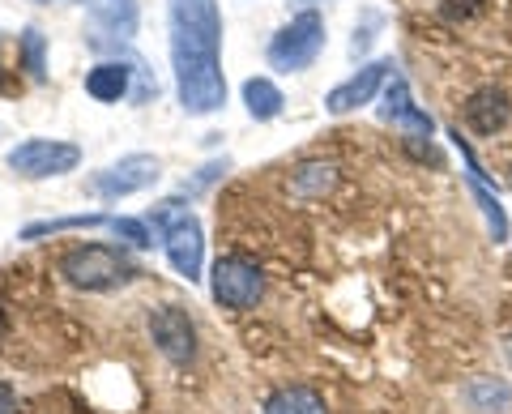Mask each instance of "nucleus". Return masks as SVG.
Here are the masks:
<instances>
[{"instance_id": "obj_1", "label": "nucleus", "mask_w": 512, "mask_h": 414, "mask_svg": "<svg viewBox=\"0 0 512 414\" xmlns=\"http://www.w3.org/2000/svg\"><path fill=\"white\" fill-rule=\"evenodd\" d=\"M171 22V69L180 107L188 116H210L227 103L222 77V18L218 0H167Z\"/></svg>"}, {"instance_id": "obj_2", "label": "nucleus", "mask_w": 512, "mask_h": 414, "mask_svg": "<svg viewBox=\"0 0 512 414\" xmlns=\"http://www.w3.org/2000/svg\"><path fill=\"white\" fill-rule=\"evenodd\" d=\"M154 222L163 227V248H167V261L175 274H184L188 282L201 278V252H205V240H201V222L197 214L188 210L184 201H163L154 210Z\"/></svg>"}, {"instance_id": "obj_3", "label": "nucleus", "mask_w": 512, "mask_h": 414, "mask_svg": "<svg viewBox=\"0 0 512 414\" xmlns=\"http://www.w3.org/2000/svg\"><path fill=\"white\" fill-rule=\"evenodd\" d=\"M325 47V18L316 9H303L274 39H269V69L278 73H303Z\"/></svg>"}, {"instance_id": "obj_4", "label": "nucleus", "mask_w": 512, "mask_h": 414, "mask_svg": "<svg viewBox=\"0 0 512 414\" xmlns=\"http://www.w3.org/2000/svg\"><path fill=\"white\" fill-rule=\"evenodd\" d=\"M60 274L69 278L73 286H82V291H111V286L133 282L137 269L128 265V257L116 252V248L86 244V248H73L69 257L60 261Z\"/></svg>"}, {"instance_id": "obj_5", "label": "nucleus", "mask_w": 512, "mask_h": 414, "mask_svg": "<svg viewBox=\"0 0 512 414\" xmlns=\"http://www.w3.org/2000/svg\"><path fill=\"white\" fill-rule=\"evenodd\" d=\"M82 163V150L73 141H47V137H30L22 146L9 150V167L26 175V180H47V175H64Z\"/></svg>"}, {"instance_id": "obj_6", "label": "nucleus", "mask_w": 512, "mask_h": 414, "mask_svg": "<svg viewBox=\"0 0 512 414\" xmlns=\"http://www.w3.org/2000/svg\"><path fill=\"white\" fill-rule=\"evenodd\" d=\"M210 291H214V299H218L222 308L244 312V308H252L256 299H261L265 278H261V269H256L252 261H244V257H218L214 261Z\"/></svg>"}, {"instance_id": "obj_7", "label": "nucleus", "mask_w": 512, "mask_h": 414, "mask_svg": "<svg viewBox=\"0 0 512 414\" xmlns=\"http://www.w3.org/2000/svg\"><path fill=\"white\" fill-rule=\"evenodd\" d=\"M158 175H163V167H158L154 154H128L107 171H94L90 188L99 197H128V193H146L150 184H158Z\"/></svg>"}, {"instance_id": "obj_8", "label": "nucleus", "mask_w": 512, "mask_h": 414, "mask_svg": "<svg viewBox=\"0 0 512 414\" xmlns=\"http://www.w3.org/2000/svg\"><path fill=\"white\" fill-rule=\"evenodd\" d=\"M150 338L158 342V350H163L171 363H188L192 355H197V329H192L188 312L175 308V304L158 308L150 316Z\"/></svg>"}, {"instance_id": "obj_9", "label": "nucleus", "mask_w": 512, "mask_h": 414, "mask_svg": "<svg viewBox=\"0 0 512 414\" xmlns=\"http://www.w3.org/2000/svg\"><path fill=\"white\" fill-rule=\"evenodd\" d=\"M133 73L141 77V86H146V99H150V94H158L150 69H128L124 60H103V65H94L86 73V94H90V99H99V103H120V99H128Z\"/></svg>"}, {"instance_id": "obj_10", "label": "nucleus", "mask_w": 512, "mask_h": 414, "mask_svg": "<svg viewBox=\"0 0 512 414\" xmlns=\"http://www.w3.org/2000/svg\"><path fill=\"white\" fill-rule=\"evenodd\" d=\"M389 60H376V65H363L355 77H346L342 86H333L329 90V99H325V107L333 111V116H346V111H355V107H363V103H372L376 99V90L384 86V77H389Z\"/></svg>"}, {"instance_id": "obj_11", "label": "nucleus", "mask_w": 512, "mask_h": 414, "mask_svg": "<svg viewBox=\"0 0 512 414\" xmlns=\"http://www.w3.org/2000/svg\"><path fill=\"white\" fill-rule=\"evenodd\" d=\"M453 146H457V154H461V163H466V180H470L474 197H478V210H483V218H487L491 240H495V244L508 240V218H504V205L495 201V193L487 188V180H483V167H478V158H474V150H470V141L461 137V133H453Z\"/></svg>"}, {"instance_id": "obj_12", "label": "nucleus", "mask_w": 512, "mask_h": 414, "mask_svg": "<svg viewBox=\"0 0 512 414\" xmlns=\"http://www.w3.org/2000/svg\"><path fill=\"white\" fill-rule=\"evenodd\" d=\"M380 116H384V120H393L406 137H431V116L410 103V86H406V77H393V82H389V90H384V107H380Z\"/></svg>"}, {"instance_id": "obj_13", "label": "nucleus", "mask_w": 512, "mask_h": 414, "mask_svg": "<svg viewBox=\"0 0 512 414\" xmlns=\"http://www.w3.org/2000/svg\"><path fill=\"white\" fill-rule=\"evenodd\" d=\"M508 116H512V103H508V94L495 90V86L474 90L470 99H466V120H470V129L483 133V137L500 133L504 124H508Z\"/></svg>"}, {"instance_id": "obj_14", "label": "nucleus", "mask_w": 512, "mask_h": 414, "mask_svg": "<svg viewBox=\"0 0 512 414\" xmlns=\"http://www.w3.org/2000/svg\"><path fill=\"white\" fill-rule=\"evenodd\" d=\"M82 9L94 18V26H103L107 35H120V39H133L141 26L137 0H82Z\"/></svg>"}, {"instance_id": "obj_15", "label": "nucleus", "mask_w": 512, "mask_h": 414, "mask_svg": "<svg viewBox=\"0 0 512 414\" xmlns=\"http://www.w3.org/2000/svg\"><path fill=\"white\" fill-rule=\"evenodd\" d=\"M461 402H466L474 414H504L512 406V385L495 376H474L466 389H461Z\"/></svg>"}, {"instance_id": "obj_16", "label": "nucleus", "mask_w": 512, "mask_h": 414, "mask_svg": "<svg viewBox=\"0 0 512 414\" xmlns=\"http://www.w3.org/2000/svg\"><path fill=\"white\" fill-rule=\"evenodd\" d=\"M282 90L269 82V77H248L244 82V107H248V116L252 120H274L282 116Z\"/></svg>"}, {"instance_id": "obj_17", "label": "nucleus", "mask_w": 512, "mask_h": 414, "mask_svg": "<svg viewBox=\"0 0 512 414\" xmlns=\"http://www.w3.org/2000/svg\"><path fill=\"white\" fill-rule=\"evenodd\" d=\"M338 184V167L333 163H299L291 175V193L295 197H325Z\"/></svg>"}, {"instance_id": "obj_18", "label": "nucleus", "mask_w": 512, "mask_h": 414, "mask_svg": "<svg viewBox=\"0 0 512 414\" xmlns=\"http://www.w3.org/2000/svg\"><path fill=\"white\" fill-rule=\"evenodd\" d=\"M265 414H329V410H325V397H320L316 389L291 385V389H278L274 397H269Z\"/></svg>"}, {"instance_id": "obj_19", "label": "nucleus", "mask_w": 512, "mask_h": 414, "mask_svg": "<svg viewBox=\"0 0 512 414\" xmlns=\"http://www.w3.org/2000/svg\"><path fill=\"white\" fill-rule=\"evenodd\" d=\"M103 214H73V218H56V222H30L22 231V240H43V235H60V231H77V227H103Z\"/></svg>"}, {"instance_id": "obj_20", "label": "nucleus", "mask_w": 512, "mask_h": 414, "mask_svg": "<svg viewBox=\"0 0 512 414\" xmlns=\"http://www.w3.org/2000/svg\"><path fill=\"white\" fill-rule=\"evenodd\" d=\"M18 52H22L26 73L35 77V82H43V77H47V60H43V35H39L35 26H26L22 35H18Z\"/></svg>"}, {"instance_id": "obj_21", "label": "nucleus", "mask_w": 512, "mask_h": 414, "mask_svg": "<svg viewBox=\"0 0 512 414\" xmlns=\"http://www.w3.org/2000/svg\"><path fill=\"white\" fill-rule=\"evenodd\" d=\"M107 227L116 231L120 240L133 244V248H150V244H154V235H150V227H146V222H141V218H111Z\"/></svg>"}, {"instance_id": "obj_22", "label": "nucleus", "mask_w": 512, "mask_h": 414, "mask_svg": "<svg viewBox=\"0 0 512 414\" xmlns=\"http://www.w3.org/2000/svg\"><path fill=\"white\" fill-rule=\"evenodd\" d=\"M444 18L448 22H466V18H474L478 9H483V0H444Z\"/></svg>"}, {"instance_id": "obj_23", "label": "nucleus", "mask_w": 512, "mask_h": 414, "mask_svg": "<svg viewBox=\"0 0 512 414\" xmlns=\"http://www.w3.org/2000/svg\"><path fill=\"white\" fill-rule=\"evenodd\" d=\"M13 410H18V397H13L9 385H0V414H13Z\"/></svg>"}, {"instance_id": "obj_24", "label": "nucleus", "mask_w": 512, "mask_h": 414, "mask_svg": "<svg viewBox=\"0 0 512 414\" xmlns=\"http://www.w3.org/2000/svg\"><path fill=\"white\" fill-rule=\"evenodd\" d=\"M291 5H303V9H308V5H316V0H291Z\"/></svg>"}, {"instance_id": "obj_25", "label": "nucleus", "mask_w": 512, "mask_h": 414, "mask_svg": "<svg viewBox=\"0 0 512 414\" xmlns=\"http://www.w3.org/2000/svg\"><path fill=\"white\" fill-rule=\"evenodd\" d=\"M35 5H52V0H35Z\"/></svg>"}, {"instance_id": "obj_26", "label": "nucleus", "mask_w": 512, "mask_h": 414, "mask_svg": "<svg viewBox=\"0 0 512 414\" xmlns=\"http://www.w3.org/2000/svg\"><path fill=\"white\" fill-rule=\"evenodd\" d=\"M508 359H512V342H508Z\"/></svg>"}, {"instance_id": "obj_27", "label": "nucleus", "mask_w": 512, "mask_h": 414, "mask_svg": "<svg viewBox=\"0 0 512 414\" xmlns=\"http://www.w3.org/2000/svg\"><path fill=\"white\" fill-rule=\"evenodd\" d=\"M508 188H512V171H508Z\"/></svg>"}]
</instances>
